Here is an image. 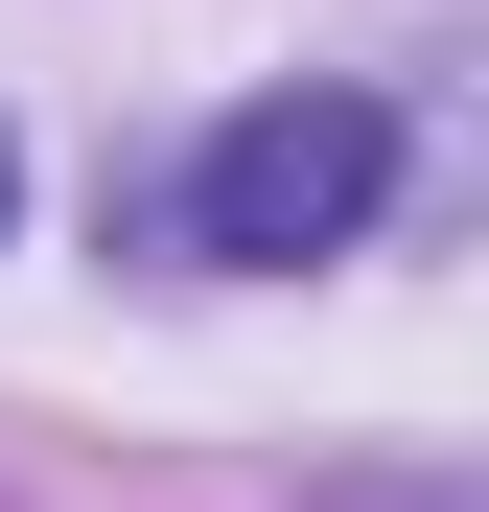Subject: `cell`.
<instances>
[{"label":"cell","instance_id":"1","mask_svg":"<svg viewBox=\"0 0 489 512\" xmlns=\"http://www.w3.org/2000/svg\"><path fill=\"white\" fill-rule=\"evenodd\" d=\"M396 187V117L373 94H257V117H210L187 163V256H233V280H303V256H350Z\"/></svg>","mask_w":489,"mask_h":512},{"label":"cell","instance_id":"2","mask_svg":"<svg viewBox=\"0 0 489 512\" xmlns=\"http://www.w3.org/2000/svg\"><path fill=\"white\" fill-rule=\"evenodd\" d=\"M303 512H489V489H443V466H326Z\"/></svg>","mask_w":489,"mask_h":512},{"label":"cell","instance_id":"3","mask_svg":"<svg viewBox=\"0 0 489 512\" xmlns=\"http://www.w3.org/2000/svg\"><path fill=\"white\" fill-rule=\"evenodd\" d=\"M0 210H24V163H0Z\"/></svg>","mask_w":489,"mask_h":512}]
</instances>
